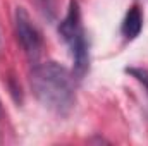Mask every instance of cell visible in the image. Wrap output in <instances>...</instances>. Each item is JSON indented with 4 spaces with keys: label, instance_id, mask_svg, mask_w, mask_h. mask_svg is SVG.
<instances>
[{
    "label": "cell",
    "instance_id": "cell-1",
    "mask_svg": "<svg viewBox=\"0 0 148 146\" xmlns=\"http://www.w3.org/2000/svg\"><path fill=\"white\" fill-rule=\"evenodd\" d=\"M29 84L36 100L48 110L67 115L76 103L74 76L59 62H43L33 67Z\"/></svg>",
    "mask_w": 148,
    "mask_h": 146
},
{
    "label": "cell",
    "instance_id": "cell-4",
    "mask_svg": "<svg viewBox=\"0 0 148 146\" xmlns=\"http://www.w3.org/2000/svg\"><path fill=\"white\" fill-rule=\"evenodd\" d=\"M143 29V14H141V9L138 5H133L124 19H122V24H121V33L126 40H134V38L140 36Z\"/></svg>",
    "mask_w": 148,
    "mask_h": 146
},
{
    "label": "cell",
    "instance_id": "cell-2",
    "mask_svg": "<svg viewBox=\"0 0 148 146\" xmlns=\"http://www.w3.org/2000/svg\"><path fill=\"white\" fill-rule=\"evenodd\" d=\"M59 35L66 41L71 50L74 64V76L83 77L90 67V45L86 40V33L81 23V12L76 0H71L67 14L59 24Z\"/></svg>",
    "mask_w": 148,
    "mask_h": 146
},
{
    "label": "cell",
    "instance_id": "cell-6",
    "mask_svg": "<svg viewBox=\"0 0 148 146\" xmlns=\"http://www.w3.org/2000/svg\"><path fill=\"white\" fill-rule=\"evenodd\" d=\"M2 113H3V110H2V103H0V117H2Z\"/></svg>",
    "mask_w": 148,
    "mask_h": 146
},
{
    "label": "cell",
    "instance_id": "cell-5",
    "mask_svg": "<svg viewBox=\"0 0 148 146\" xmlns=\"http://www.w3.org/2000/svg\"><path fill=\"white\" fill-rule=\"evenodd\" d=\"M126 72L129 74V76H133L145 88V91H147V95H148V71L147 69H143V67H127Z\"/></svg>",
    "mask_w": 148,
    "mask_h": 146
},
{
    "label": "cell",
    "instance_id": "cell-3",
    "mask_svg": "<svg viewBox=\"0 0 148 146\" xmlns=\"http://www.w3.org/2000/svg\"><path fill=\"white\" fill-rule=\"evenodd\" d=\"M14 28L19 45L29 59H38L43 50V36L36 26L33 24L29 14L24 7H17L14 14Z\"/></svg>",
    "mask_w": 148,
    "mask_h": 146
}]
</instances>
